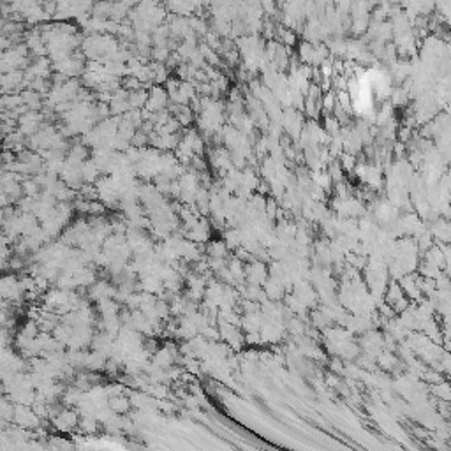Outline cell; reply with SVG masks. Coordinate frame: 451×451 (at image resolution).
Returning a JSON list of instances; mask_svg holds the SVG:
<instances>
[{"mask_svg":"<svg viewBox=\"0 0 451 451\" xmlns=\"http://www.w3.org/2000/svg\"><path fill=\"white\" fill-rule=\"evenodd\" d=\"M168 90L162 88V86H153L150 90V95H148V104H146V111H155L160 113L164 111V108L168 106Z\"/></svg>","mask_w":451,"mask_h":451,"instance_id":"cell-1","label":"cell"},{"mask_svg":"<svg viewBox=\"0 0 451 451\" xmlns=\"http://www.w3.org/2000/svg\"><path fill=\"white\" fill-rule=\"evenodd\" d=\"M339 164L340 168L344 169V173H353L354 169H356V155H353V153H347L344 152L342 155L339 157Z\"/></svg>","mask_w":451,"mask_h":451,"instance_id":"cell-3","label":"cell"},{"mask_svg":"<svg viewBox=\"0 0 451 451\" xmlns=\"http://www.w3.org/2000/svg\"><path fill=\"white\" fill-rule=\"evenodd\" d=\"M148 95L150 93L146 90H136V92H131L129 95V106L134 109H139L143 106L148 104Z\"/></svg>","mask_w":451,"mask_h":451,"instance_id":"cell-2","label":"cell"}]
</instances>
